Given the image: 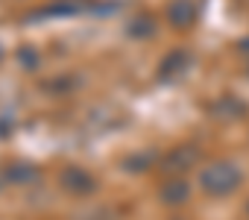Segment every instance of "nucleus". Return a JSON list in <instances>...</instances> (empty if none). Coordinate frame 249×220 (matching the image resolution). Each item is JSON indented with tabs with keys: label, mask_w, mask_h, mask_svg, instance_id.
Returning <instances> with one entry per match:
<instances>
[{
	"label": "nucleus",
	"mask_w": 249,
	"mask_h": 220,
	"mask_svg": "<svg viewBox=\"0 0 249 220\" xmlns=\"http://www.w3.org/2000/svg\"><path fill=\"white\" fill-rule=\"evenodd\" d=\"M199 185H202L208 194L223 197V194H229V191H234V188L240 185V176H237V170H234L231 165H226V162H214V165H208V167L202 170Z\"/></svg>",
	"instance_id": "obj_1"
},
{
	"label": "nucleus",
	"mask_w": 249,
	"mask_h": 220,
	"mask_svg": "<svg viewBox=\"0 0 249 220\" xmlns=\"http://www.w3.org/2000/svg\"><path fill=\"white\" fill-rule=\"evenodd\" d=\"M62 185L68 188V191H73V194H85V191H91L94 188V182H91V176L88 173H82V170H68L65 176H62Z\"/></svg>",
	"instance_id": "obj_2"
},
{
	"label": "nucleus",
	"mask_w": 249,
	"mask_h": 220,
	"mask_svg": "<svg viewBox=\"0 0 249 220\" xmlns=\"http://www.w3.org/2000/svg\"><path fill=\"white\" fill-rule=\"evenodd\" d=\"M185 194H188V185H185L182 179H170V182L161 188V197H164V202H170V205L182 202V200H185Z\"/></svg>",
	"instance_id": "obj_3"
}]
</instances>
